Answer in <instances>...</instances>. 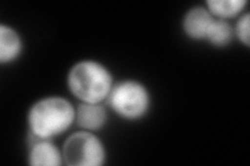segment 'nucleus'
I'll return each mask as SVG.
<instances>
[{"mask_svg": "<svg viewBox=\"0 0 250 166\" xmlns=\"http://www.w3.org/2000/svg\"><path fill=\"white\" fill-rule=\"evenodd\" d=\"M76 107L65 97L47 96L33 103L27 111L29 137L53 139L75 124Z\"/></svg>", "mask_w": 250, "mask_h": 166, "instance_id": "f257e3e1", "label": "nucleus"}, {"mask_svg": "<svg viewBox=\"0 0 250 166\" xmlns=\"http://www.w3.org/2000/svg\"><path fill=\"white\" fill-rule=\"evenodd\" d=\"M114 83L111 70L95 59L75 62L67 74L68 90L80 103L104 104Z\"/></svg>", "mask_w": 250, "mask_h": 166, "instance_id": "f03ea898", "label": "nucleus"}, {"mask_svg": "<svg viewBox=\"0 0 250 166\" xmlns=\"http://www.w3.org/2000/svg\"><path fill=\"white\" fill-rule=\"evenodd\" d=\"M112 111L124 121L137 122L150 111L151 93L147 86L136 79H122L114 83L107 97Z\"/></svg>", "mask_w": 250, "mask_h": 166, "instance_id": "7ed1b4c3", "label": "nucleus"}, {"mask_svg": "<svg viewBox=\"0 0 250 166\" xmlns=\"http://www.w3.org/2000/svg\"><path fill=\"white\" fill-rule=\"evenodd\" d=\"M64 162L69 166H101L106 162V148L95 133L77 131L62 147Z\"/></svg>", "mask_w": 250, "mask_h": 166, "instance_id": "20e7f679", "label": "nucleus"}, {"mask_svg": "<svg viewBox=\"0 0 250 166\" xmlns=\"http://www.w3.org/2000/svg\"><path fill=\"white\" fill-rule=\"evenodd\" d=\"M215 20L205 5L193 6L188 10L183 17V31L192 41L206 42L208 31Z\"/></svg>", "mask_w": 250, "mask_h": 166, "instance_id": "39448f33", "label": "nucleus"}, {"mask_svg": "<svg viewBox=\"0 0 250 166\" xmlns=\"http://www.w3.org/2000/svg\"><path fill=\"white\" fill-rule=\"evenodd\" d=\"M28 164L31 166H61L65 164L62 148L52 139L29 137Z\"/></svg>", "mask_w": 250, "mask_h": 166, "instance_id": "423d86ee", "label": "nucleus"}, {"mask_svg": "<svg viewBox=\"0 0 250 166\" xmlns=\"http://www.w3.org/2000/svg\"><path fill=\"white\" fill-rule=\"evenodd\" d=\"M24 50V42L18 30L9 24H0V64L11 65L17 61Z\"/></svg>", "mask_w": 250, "mask_h": 166, "instance_id": "0eeeda50", "label": "nucleus"}, {"mask_svg": "<svg viewBox=\"0 0 250 166\" xmlns=\"http://www.w3.org/2000/svg\"><path fill=\"white\" fill-rule=\"evenodd\" d=\"M107 122V111L104 104L80 103L76 106L75 124L83 131L96 132L103 129Z\"/></svg>", "mask_w": 250, "mask_h": 166, "instance_id": "6e6552de", "label": "nucleus"}, {"mask_svg": "<svg viewBox=\"0 0 250 166\" xmlns=\"http://www.w3.org/2000/svg\"><path fill=\"white\" fill-rule=\"evenodd\" d=\"M247 0H208L205 6L215 18L229 21L246 12Z\"/></svg>", "mask_w": 250, "mask_h": 166, "instance_id": "1a4fd4ad", "label": "nucleus"}, {"mask_svg": "<svg viewBox=\"0 0 250 166\" xmlns=\"http://www.w3.org/2000/svg\"><path fill=\"white\" fill-rule=\"evenodd\" d=\"M233 27L229 21L215 18L206 42L216 48H225L233 42Z\"/></svg>", "mask_w": 250, "mask_h": 166, "instance_id": "9d476101", "label": "nucleus"}, {"mask_svg": "<svg viewBox=\"0 0 250 166\" xmlns=\"http://www.w3.org/2000/svg\"><path fill=\"white\" fill-rule=\"evenodd\" d=\"M233 27L234 38L243 44L246 48L250 46V13L244 12L236 19Z\"/></svg>", "mask_w": 250, "mask_h": 166, "instance_id": "9b49d317", "label": "nucleus"}]
</instances>
